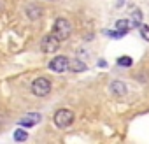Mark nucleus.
<instances>
[{"label": "nucleus", "mask_w": 149, "mask_h": 144, "mask_svg": "<svg viewBox=\"0 0 149 144\" xmlns=\"http://www.w3.org/2000/svg\"><path fill=\"white\" fill-rule=\"evenodd\" d=\"M60 42H61V41L51 32V34H47V35L42 37V41H40V49H42V53H47V55L56 53V51L60 49Z\"/></svg>", "instance_id": "4"}, {"label": "nucleus", "mask_w": 149, "mask_h": 144, "mask_svg": "<svg viewBox=\"0 0 149 144\" xmlns=\"http://www.w3.org/2000/svg\"><path fill=\"white\" fill-rule=\"evenodd\" d=\"M49 69L53 72H58V74L67 72V70H70V60L67 56H56L49 62Z\"/></svg>", "instance_id": "5"}, {"label": "nucleus", "mask_w": 149, "mask_h": 144, "mask_svg": "<svg viewBox=\"0 0 149 144\" xmlns=\"http://www.w3.org/2000/svg\"><path fill=\"white\" fill-rule=\"evenodd\" d=\"M26 16H28L32 21L40 20V16H42V9H40L37 4H30V6L26 7Z\"/></svg>", "instance_id": "8"}, {"label": "nucleus", "mask_w": 149, "mask_h": 144, "mask_svg": "<svg viewBox=\"0 0 149 144\" xmlns=\"http://www.w3.org/2000/svg\"><path fill=\"white\" fill-rule=\"evenodd\" d=\"M74 120H76V116H74V113L70 109H58L54 114H53V121L58 128H67L74 123Z\"/></svg>", "instance_id": "3"}, {"label": "nucleus", "mask_w": 149, "mask_h": 144, "mask_svg": "<svg viewBox=\"0 0 149 144\" xmlns=\"http://www.w3.org/2000/svg\"><path fill=\"white\" fill-rule=\"evenodd\" d=\"M14 139H16V141H26V139H28V134L23 132V130H16V132H14Z\"/></svg>", "instance_id": "13"}, {"label": "nucleus", "mask_w": 149, "mask_h": 144, "mask_svg": "<svg viewBox=\"0 0 149 144\" xmlns=\"http://www.w3.org/2000/svg\"><path fill=\"white\" fill-rule=\"evenodd\" d=\"M70 70L72 72H83V70H86V63L83 60H72L70 62Z\"/></svg>", "instance_id": "10"}, {"label": "nucleus", "mask_w": 149, "mask_h": 144, "mask_svg": "<svg viewBox=\"0 0 149 144\" xmlns=\"http://www.w3.org/2000/svg\"><path fill=\"white\" fill-rule=\"evenodd\" d=\"M53 34L60 39V41H67L72 35V25L67 18H58L53 25Z\"/></svg>", "instance_id": "1"}, {"label": "nucleus", "mask_w": 149, "mask_h": 144, "mask_svg": "<svg viewBox=\"0 0 149 144\" xmlns=\"http://www.w3.org/2000/svg\"><path fill=\"white\" fill-rule=\"evenodd\" d=\"M123 6V0H118V7H121Z\"/></svg>", "instance_id": "15"}, {"label": "nucleus", "mask_w": 149, "mask_h": 144, "mask_svg": "<svg viewBox=\"0 0 149 144\" xmlns=\"http://www.w3.org/2000/svg\"><path fill=\"white\" fill-rule=\"evenodd\" d=\"M140 20H142V13L140 11H133V27H140L142 25Z\"/></svg>", "instance_id": "12"}, {"label": "nucleus", "mask_w": 149, "mask_h": 144, "mask_svg": "<svg viewBox=\"0 0 149 144\" xmlns=\"http://www.w3.org/2000/svg\"><path fill=\"white\" fill-rule=\"evenodd\" d=\"M111 92H112V95H116V97H125V95L128 93V86H126L123 81H112V83H111Z\"/></svg>", "instance_id": "7"}, {"label": "nucleus", "mask_w": 149, "mask_h": 144, "mask_svg": "<svg viewBox=\"0 0 149 144\" xmlns=\"http://www.w3.org/2000/svg\"><path fill=\"white\" fill-rule=\"evenodd\" d=\"M139 30H140V35H142L146 41H149V27H147V25H140Z\"/></svg>", "instance_id": "14"}, {"label": "nucleus", "mask_w": 149, "mask_h": 144, "mask_svg": "<svg viewBox=\"0 0 149 144\" xmlns=\"http://www.w3.org/2000/svg\"><path fill=\"white\" fill-rule=\"evenodd\" d=\"M30 90H32V93H33L35 97H46V95L51 93L53 85H51V81H49L47 78H37V79L32 81Z\"/></svg>", "instance_id": "2"}, {"label": "nucleus", "mask_w": 149, "mask_h": 144, "mask_svg": "<svg viewBox=\"0 0 149 144\" xmlns=\"http://www.w3.org/2000/svg\"><path fill=\"white\" fill-rule=\"evenodd\" d=\"M132 27H133V23H132L130 20H118V21H116V28H118V32H119L121 35L126 34Z\"/></svg>", "instance_id": "9"}, {"label": "nucleus", "mask_w": 149, "mask_h": 144, "mask_svg": "<svg viewBox=\"0 0 149 144\" xmlns=\"http://www.w3.org/2000/svg\"><path fill=\"white\" fill-rule=\"evenodd\" d=\"M40 120H42V116H40L39 113H28V114H25V116L19 120V125H21V127H33V125H37Z\"/></svg>", "instance_id": "6"}, {"label": "nucleus", "mask_w": 149, "mask_h": 144, "mask_svg": "<svg viewBox=\"0 0 149 144\" xmlns=\"http://www.w3.org/2000/svg\"><path fill=\"white\" fill-rule=\"evenodd\" d=\"M118 65H121V67H132L133 65V60H132V56H119L118 58Z\"/></svg>", "instance_id": "11"}]
</instances>
